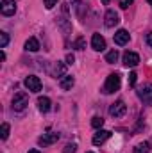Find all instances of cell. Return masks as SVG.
Here are the masks:
<instances>
[{"instance_id":"d6986e66","label":"cell","mask_w":152,"mask_h":153,"mask_svg":"<svg viewBox=\"0 0 152 153\" xmlns=\"http://www.w3.org/2000/svg\"><path fill=\"white\" fill-rule=\"evenodd\" d=\"M91 125H93V128H102V125H104V119H102L100 116H95V117L91 119Z\"/></svg>"},{"instance_id":"2e32d148","label":"cell","mask_w":152,"mask_h":153,"mask_svg":"<svg viewBox=\"0 0 152 153\" xmlns=\"http://www.w3.org/2000/svg\"><path fill=\"white\" fill-rule=\"evenodd\" d=\"M116 59H118V52H116V50H109V52L106 53V62L113 64V62H116Z\"/></svg>"},{"instance_id":"f1b7e54d","label":"cell","mask_w":152,"mask_h":153,"mask_svg":"<svg viewBox=\"0 0 152 153\" xmlns=\"http://www.w3.org/2000/svg\"><path fill=\"white\" fill-rule=\"evenodd\" d=\"M27 153H39L38 150H31V152H27Z\"/></svg>"},{"instance_id":"ffe728a7","label":"cell","mask_w":152,"mask_h":153,"mask_svg":"<svg viewBox=\"0 0 152 153\" xmlns=\"http://www.w3.org/2000/svg\"><path fill=\"white\" fill-rule=\"evenodd\" d=\"M7 43H9V36H7V32H0V48H5Z\"/></svg>"},{"instance_id":"4316f807","label":"cell","mask_w":152,"mask_h":153,"mask_svg":"<svg viewBox=\"0 0 152 153\" xmlns=\"http://www.w3.org/2000/svg\"><path fill=\"white\" fill-rule=\"evenodd\" d=\"M74 62H75L74 53H68V55H66V64H74Z\"/></svg>"},{"instance_id":"83f0119b","label":"cell","mask_w":152,"mask_h":153,"mask_svg":"<svg viewBox=\"0 0 152 153\" xmlns=\"http://www.w3.org/2000/svg\"><path fill=\"white\" fill-rule=\"evenodd\" d=\"M147 45L152 48V32H149V34H147Z\"/></svg>"},{"instance_id":"8fae6325","label":"cell","mask_w":152,"mask_h":153,"mask_svg":"<svg viewBox=\"0 0 152 153\" xmlns=\"http://www.w3.org/2000/svg\"><path fill=\"white\" fill-rule=\"evenodd\" d=\"M91 48L97 50V52H102L106 48V39L102 38L100 34H93V38H91Z\"/></svg>"},{"instance_id":"9c48e42d","label":"cell","mask_w":152,"mask_h":153,"mask_svg":"<svg viewBox=\"0 0 152 153\" xmlns=\"http://www.w3.org/2000/svg\"><path fill=\"white\" fill-rule=\"evenodd\" d=\"M123 64L129 68H134V66H138L140 64V55L138 53H134V52H125L123 53Z\"/></svg>"},{"instance_id":"f546056e","label":"cell","mask_w":152,"mask_h":153,"mask_svg":"<svg viewBox=\"0 0 152 153\" xmlns=\"http://www.w3.org/2000/svg\"><path fill=\"white\" fill-rule=\"evenodd\" d=\"M147 2H149V4H150V5H152V0H147Z\"/></svg>"},{"instance_id":"5b68a950","label":"cell","mask_w":152,"mask_h":153,"mask_svg":"<svg viewBox=\"0 0 152 153\" xmlns=\"http://www.w3.org/2000/svg\"><path fill=\"white\" fill-rule=\"evenodd\" d=\"M138 98H140L143 103H147V105H152V84H147V85H143V87L138 91Z\"/></svg>"},{"instance_id":"52a82bcc","label":"cell","mask_w":152,"mask_h":153,"mask_svg":"<svg viewBox=\"0 0 152 153\" xmlns=\"http://www.w3.org/2000/svg\"><path fill=\"white\" fill-rule=\"evenodd\" d=\"M109 137H111V132H109V130H97V134L93 135L91 143H93L95 146H100V144H104Z\"/></svg>"},{"instance_id":"30bf717a","label":"cell","mask_w":152,"mask_h":153,"mask_svg":"<svg viewBox=\"0 0 152 153\" xmlns=\"http://www.w3.org/2000/svg\"><path fill=\"white\" fill-rule=\"evenodd\" d=\"M57 141H59V134H45L38 139V144L45 148V146H50V144H54Z\"/></svg>"},{"instance_id":"8992f818","label":"cell","mask_w":152,"mask_h":153,"mask_svg":"<svg viewBox=\"0 0 152 153\" xmlns=\"http://www.w3.org/2000/svg\"><path fill=\"white\" fill-rule=\"evenodd\" d=\"M127 112V105L122 102V100H118V102H114L113 105L109 107V114L114 116V117H122V116Z\"/></svg>"},{"instance_id":"4dcf8cb0","label":"cell","mask_w":152,"mask_h":153,"mask_svg":"<svg viewBox=\"0 0 152 153\" xmlns=\"http://www.w3.org/2000/svg\"><path fill=\"white\" fill-rule=\"evenodd\" d=\"M88 153H93V152H88Z\"/></svg>"},{"instance_id":"ba28073f","label":"cell","mask_w":152,"mask_h":153,"mask_svg":"<svg viewBox=\"0 0 152 153\" xmlns=\"http://www.w3.org/2000/svg\"><path fill=\"white\" fill-rule=\"evenodd\" d=\"M118 22H120L118 13H114L113 9H109V11L106 13V16H104V25H106L108 29H111V27H114V25H118Z\"/></svg>"},{"instance_id":"277c9868","label":"cell","mask_w":152,"mask_h":153,"mask_svg":"<svg viewBox=\"0 0 152 153\" xmlns=\"http://www.w3.org/2000/svg\"><path fill=\"white\" fill-rule=\"evenodd\" d=\"M0 13L4 16H13L16 13V2L14 0H2L0 4Z\"/></svg>"},{"instance_id":"4fadbf2b","label":"cell","mask_w":152,"mask_h":153,"mask_svg":"<svg viewBox=\"0 0 152 153\" xmlns=\"http://www.w3.org/2000/svg\"><path fill=\"white\" fill-rule=\"evenodd\" d=\"M50 105H52L50 98H47V96H39L38 98V109L41 112H48L50 111Z\"/></svg>"},{"instance_id":"603a6c76","label":"cell","mask_w":152,"mask_h":153,"mask_svg":"<svg viewBox=\"0 0 152 153\" xmlns=\"http://www.w3.org/2000/svg\"><path fill=\"white\" fill-rule=\"evenodd\" d=\"M75 150H77L75 144H66L65 150H63V153H75Z\"/></svg>"},{"instance_id":"ac0fdd59","label":"cell","mask_w":152,"mask_h":153,"mask_svg":"<svg viewBox=\"0 0 152 153\" xmlns=\"http://www.w3.org/2000/svg\"><path fill=\"white\" fill-rule=\"evenodd\" d=\"M65 73H66V66H65V64H61V62H57L54 75H56V76H65Z\"/></svg>"},{"instance_id":"44dd1931","label":"cell","mask_w":152,"mask_h":153,"mask_svg":"<svg viewBox=\"0 0 152 153\" xmlns=\"http://www.w3.org/2000/svg\"><path fill=\"white\" fill-rule=\"evenodd\" d=\"M0 137H2V139H7V137H9V125H7V123H4V125H2Z\"/></svg>"},{"instance_id":"484cf974","label":"cell","mask_w":152,"mask_h":153,"mask_svg":"<svg viewBox=\"0 0 152 153\" xmlns=\"http://www.w3.org/2000/svg\"><path fill=\"white\" fill-rule=\"evenodd\" d=\"M136 73H134V71H132V73H129V84H131V85H134V84H136Z\"/></svg>"},{"instance_id":"7a4b0ae2","label":"cell","mask_w":152,"mask_h":153,"mask_svg":"<svg viewBox=\"0 0 152 153\" xmlns=\"http://www.w3.org/2000/svg\"><path fill=\"white\" fill-rule=\"evenodd\" d=\"M27 105H29V96H27V93H23V91L14 93V96H13V109H14V111H23Z\"/></svg>"},{"instance_id":"3957f363","label":"cell","mask_w":152,"mask_h":153,"mask_svg":"<svg viewBox=\"0 0 152 153\" xmlns=\"http://www.w3.org/2000/svg\"><path fill=\"white\" fill-rule=\"evenodd\" d=\"M25 87L29 89V91H32V93H39L41 91V80H39L36 75H29L25 78Z\"/></svg>"},{"instance_id":"5bb4252c","label":"cell","mask_w":152,"mask_h":153,"mask_svg":"<svg viewBox=\"0 0 152 153\" xmlns=\"http://www.w3.org/2000/svg\"><path fill=\"white\" fill-rule=\"evenodd\" d=\"M74 84H75V80H74V76H70V75H65L63 78H61V82H59L61 89H65V91L72 89V87H74Z\"/></svg>"},{"instance_id":"cb8c5ba5","label":"cell","mask_w":152,"mask_h":153,"mask_svg":"<svg viewBox=\"0 0 152 153\" xmlns=\"http://www.w3.org/2000/svg\"><path fill=\"white\" fill-rule=\"evenodd\" d=\"M132 2H134V0H120V7H122V9H127Z\"/></svg>"},{"instance_id":"e0dca14e","label":"cell","mask_w":152,"mask_h":153,"mask_svg":"<svg viewBox=\"0 0 152 153\" xmlns=\"http://www.w3.org/2000/svg\"><path fill=\"white\" fill-rule=\"evenodd\" d=\"M149 143H140L136 148H134V153H149Z\"/></svg>"},{"instance_id":"9a60e30c","label":"cell","mask_w":152,"mask_h":153,"mask_svg":"<svg viewBox=\"0 0 152 153\" xmlns=\"http://www.w3.org/2000/svg\"><path fill=\"white\" fill-rule=\"evenodd\" d=\"M25 50L27 52H38L39 50V41L36 38H29L25 43Z\"/></svg>"},{"instance_id":"7402d4cb","label":"cell","mask_w":152,"mask_h":153,"mask_svg":"<svg viewBox=\"0 0 152 153\" xmlns=\"http://www.w3.org/2000/svg\"><path fill=\"white\" fill-rule=\"evenodd\" d=\"M75 48L77 50H84V48H86V39L84 38H79L75 41Z\"/></svg>"},{"instance_id":"6da1fadb","label":"cell","mask_w":152,"mask_h":153,"mask_svg":"<svg viewBox=\"0 0 152 153\" xmlns=\"http://www.w3.org/2000/svg\"><path fill=\"white\" fill-rule=\"evenodd\" d=\"M120 84H122L120 75H118V73H111V75L108 76L106 84H104V93H106V94H111L114 91H118V89H120Z\"/></svg>"},{"instance_id":"d4e9b609","label":"cell","mask_w":152,"mask_h":153,"mask_svg":"<svg viewBox=\"0 0 152 153\" xmlns=\"http://www.w3.org/2000/svg\"><path fill=\"white\" fill-rule=\"evenodd\" d=\"M57 2H59V0H45V7H47V9H52Z\"/></svg>"},{"instance_id":"7c38bea8","label":"cell","mask_w":152,"mask_h":153,"mask_svg":"<svg viewBox=\"0 0 152 153\" xmlns=\"http://www.w3.org/2000/svg\"><path fill=\"white\" fill-rule=\"evenodd\" d=\"M129 39H131L129 32H127V30H123V29H120V30L114 34V43H116L118 46H123V45H127V43H129Z\"/></svg>"}]
</instances>
